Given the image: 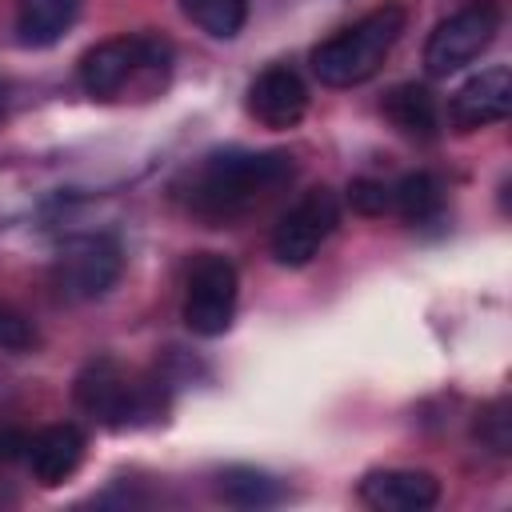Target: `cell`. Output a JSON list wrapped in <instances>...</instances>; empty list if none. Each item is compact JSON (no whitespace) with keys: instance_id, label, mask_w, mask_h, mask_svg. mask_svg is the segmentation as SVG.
Instances as JSON below:
<instances>
[{"instance_id":"obj_3","label":"cell","mask_w":512,"mask_h":512,"mask_svg":"<svg viewBox=\"0 0 512 512\" xmlns=\"http://www.w3.org/2000/svg\"><path fill=\"white\" fill-rule=\"evenodd\" d=\"M168 68V44L156 36H116L84 52L80 60V88L96 100H112L124 92L128 80L140 72H164Z\"/></svg>"},{"instance_id":"obj_10","label":"cell","mask_w":512,"mask_h":512,"mask_svg":"<svg viewBox=\"0 0 512 512\" xmlns=\"http://www.w3.org/2000/svg\"><path fill=\"white\" fill-rule=\"evenodd\" d=\"M248 112L264 128H296L308 112V88L288 64H272L248 84Z\"/></svg>"},{"instance_id":"obj_22","label":"cell","mask_w":512,"mask_h":512,"mask_svg":"<svg viewBox=\"0 0 512 512\" xmlns=\"http://www.w3.org/2000/svg\"><path fill=\"white\" fill-rule=\"evenodd\" d=\"M0 112H4V84H0Z\"/></svg>"},{"instance_id":"obj_8","label":"cell","mask_w":512,"mask_h":512,"mask_svg":"<svg viewBox=\"0 0 512 512\" xmlns=\"http://www.w3.org/2000/svg\"><path fill=\"white\" fill-rule=\"evenodd\" d=\"M124 256L112 236H80L52 264V284L64 300H96L120 280Z\"/></svg>"},{"instance_id":"obj_16","label":"cell","mask_w":512,"mask_h":512,"mask_svg":"<svg viewBox=\"0 0 512 512\" xmlns=\"http://www.w3.org/2000/svg\"><path fill=\"white\" fill-rule=\"evenodd\" d=\"M392 204L408 224H428L444 212V188L432 172H408L392 188Z\"/></svg>"},{"instance_id":"obj_18","label":"cell","mask_w":512,"mask_h":512,"mask_svg":"<svg viewBox=\"0 0 512 512\" xmlns=\"http://www.w3.org/2000/svg\"><path fill=\"white\" fill-rule=\"evenodd\" d=\"M476 440H480L484 448H492L496 456H504V452L512 448V420H508V400H496V404H488V408L480 412V420H476Z\"/></svg>"},{"instance_id":"obj_17","label":"cell","mask_w":512,"mask_h":512,"mask_svg":"<svg viewBox=\"0 0 512 512\" xmlns=\"http://www.w3.org/2000/svg\"><path fill=\"white\" fill-rule=\"evenodd\" d=\"M180 8L196 28L216 40H232L248 16V0H180Z\"/></svg>"},{"instance_id":"obj_4","label":"cell","mask_w":512,"mask_h":512,"mask_svg":"<svg viewBox=\"0 0 512 512\" xmlns=\"http://www.w3.org/2000/svg\"><path fill=\"white\" fill-rule=\"evenodd\" d=\"M500 32V8L480 0L468 4L460 12H452L448 20H440L424 44V68L428 76H452L460 68H468L476 56L488 52V44Z\"/></svg>"},{"instance_id":"obj_14","label":"cell","mask_w":512,"mask_h":512,"mask_svg":"<svg viewBox=\"0 0 512 512\" xmlns=\"http://www.w3.org/2000/svg\"><path fill=\"white\" fill-rule=\"evenodd\" d=\"M80 12V0H20L16 4V32L28 48L56 44Z\"/></svg>"},{"instance_id":"obj_12","label":"cell","mask_w":512,"mask_h":512,"mask_svg":"<svg viewBox=\"0 0 512 512\" xmlns=\"http://www.w3.org/2000/svg\"><path fill=\"white\" fill-rule=\"evenodd\" d=\"M28 468H32V480L44 484V488H56L64 484L80 460H84V432L76 424H52L36 436H28Z\"/></svg>"},{"instance_id":"obj_15","label":"cell","mask_w":512,"mask_h":512,"mask_svg":"<svg viewBox=\"0 0 512 512\" xmlns=\"http://www.w3.org/2000/svg\"><path fill=\"white\" fill-rule=\"evenodd\" d=\"M220 496L236 508H268V504H280L284 500V488L276 476L260 472V468H248V464H236V468H224L220 472Z\"/></svg>"},{"instance_id":"obj_9","label":"cell","mask_w":512,"mask_h":512,"mask_svg":"<svg viewBox=\"0 0 512 512\" xmlns=\"http://www.w3.org/2000/svg\"><path fill=\"white\" fill-rule=\"evenodd\" d=\"M512 108V72L504 64H492L476 76H468L452 100H448V120L456 132H476L488 124H500Z\"/></svg>"},{"instance_id":"obj_6","label":"cell","mask_w":512,"mask_h":512,"mask_svg":"<svg viewBox=\"0 0 512 512\" xmlns=\"http://www.w3.org/2000/svg\"><path fill=\"white\" fill-rule=\"evenodd\" d=\"M76 404L100 416L108 428H128L140 416H156V400L144 384H132L116 360H92L76 376Z\"/></svg>"},{"instance_id":"obj_11","label":"cell","mask_w":512,"mask_h":512,"mask_svg":"<svg viewBox=\"0 0 512 512\" xmlns=\"http://www.w3.org/2000/svg\"><path fill=\"white\" fill-rule=\"evenodd\" d=\"M360 500L376 512H424L440 500V480L420 468H376L360 480Z\"/></svg>"},{"instance_id":"obj_21","label":"cell","mask_w":512,"mask_h":512,"mask_svg":"<svg viewBox=\"0 0 512 512\" xmlns=\"http://www.w3.org/2000/svg\"><path fill=\"white\" fill-rule=\"evenodd\" d=\"M24 452H28V436L20 428H12V424H0V464H12Z\"/></svg>"},{"instance_id":"obj_1","label":"cell","mask_w":512,"mask_h":512,"mask_svg":"<svg viewBox=\"0 0 512 512\" xmlns=\"http://www.w3.org/2000/svg\"><path fill=\"white\" fill-rule=\"evenodd\" d=\"M296 176V164L288 152H212L192 176L188 204L208 220H228L256 204L260 196L284 188Z\"/></svg>"},{"instance_id":"obj_20","label":"cell","mask_w":512,"mask_h":512,"mask_svg":"<svg viewBox=\"0 0 512 512\" xmlns=\"http://www.w3.org/2000/svg\"><path fill=\"white\" fill-rule=\"evenodd\" d=\"M348 204L360 212V216H384L392 208V188H384L380 180H368V176H356L348 184Z\"/></svg>"},{"instance_id":"obj_5","label":"cell","mask_w":512,"mask_h":512,"mask_svg":"<svg viewBox=\"0 0 512 512\" xmlns=\"http://www.w3.org/2000/svg\"><path fill=\"white\" fill-rule=\"evenodd\" d=\"M236 292H240V280H236V268L232 260L216 256V252H204L196 264H192V276H188V292H184V324L196 332V336H224L232 316H236Z\"/></svg>"},{"instance_id":"obj_19","label":"cell","mask_w":512,"mask_h":512,"mask_svg":"<svg viewBox=\"0 0 512 512\" xmlns=\"http://www.w3.org/2000/svg\"><path fill=\"white\" fill-rule=\"evenodd\" d=\"M36 344H40L36 324H32L24 312L0 304V348H4V352H32Z\"/></svg>"},{"instance_id":"obj_13","label":"cell","mask_w":512,"mask_h":512,"mask_svg":"<svg viewBox=\"0 0 512 512\" xmlns=\"http://www.w3.org/2000/svg\"><path fill=\"white\" fill-rule=\"evenodd\" d=\"M380 112H384L408 140H436V132H440L436 100H432V92H428L424 84H396V88L384 96Z\"/></svg>"},{"instance_id":"obj_2","label":"cell","mask_w":512,"mask_h":512,"mask_svg":"<svg viewBox=\"0 0 512 512\" xmlns=\"http://www.w3.org/2000/svg\"><path fill=\"white\" fill-rule=\"evenodd\" d=\"M408 24V12L400 4H380L368 16H360L352 28L328 36L312 48V72L328 88H356L380 72L388 52L396 48L400 32Z\"/></svg>"},{"instance_id":"obj_7","label":"cell","mask_w":512,"mask_h":512,"mask_svg":"<svg viewBox=\"0 0 512 512\" xmlns=\"http://www.w3.org/2000/svg\"><path fill=\"white\" fill-rule=\"evenodd\" d=\"M336 224H340V204H336V196H332L328 188H308V192L280 216V224H276V232H272V256H276V264H284V268H304V264L320 252V244L336 232Z\"/></svg>"}]
</instances>
